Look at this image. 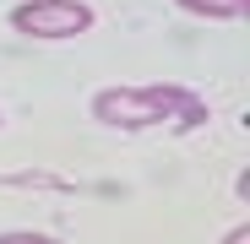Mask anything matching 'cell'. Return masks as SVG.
I'll return each instance as SVG.
<instances>
[{
	"label": "cell",
	"instance_id": "cell-1",
	"mask_svg": "<svg viewBox=\"0 0 250 244\" xmlns=\"http://www.w3.org/2000/svg\"><path fill=\"white\" fill-rule=\"evenodd\" d=\"M93 114L114 131H147V125H169V119L201 125L207 103L190 98L185 87H174V81H152V87H104L93 98Z\"/></svg>",
	"mask_w": 250,
	"mask_h": 244
},
{
	"label": "cell",
	"instance_id": "cell-2",
	"mask_svg": "<svg viewBox=\"0 0 250 244\" xmlns=\"http://www.w3.org/2000/svg\"><path fill=\"white\" fill-rule=\"evenodd\" d=\"M11 27L33 33V38H71V33L93 27V11L82 0H22L11 11Z\"/></svg>",
	"mask_w": 250,
	"mask_h": 244
},
{
	"label": "cell",
	"instance_id": "cell-3",
	"mask_svg": "<svg viewBox=\"0 0 250 244\" xmlns=\"http://www.w3.org/2000/svg\"><path fill=\"white\" fill-rule=\"evenodd\" d=\"M180 6H185L190 17H212V22H223V17H245L250 0H180Z\"/></svg>",
	"mask_w": 250,
	"mask_h": 244
},
{
	"label": "cell",
	"instance_id": "cell-4",
	"mask_svg": "<svg viewBox=\"0 0 250 244\" xmlns=\"http://www.w3.org/2000/svg\"><path fill=\"white\" fill-rule=\"evenodd\" d=\"M0 244H55V239H44V233H0Z\"/></svg>",
	"mask_w": 250,
	"mask_h": 244
},
{
	"label": "cell",
	"instance_id": "cell-5",
	"mask_svg": "<svg viewBox=\"0 0 250 244\" xmlns=\"http://www.w3.org/2000/svg\"><path fill=\"white\" fill-rule=\"evenodd\" d=\"M223 244H250V223H239V228H234V233H229Z\"/></svg>",
	"mask_w": 250,
	"mask_h": 244
}]
</instances>
